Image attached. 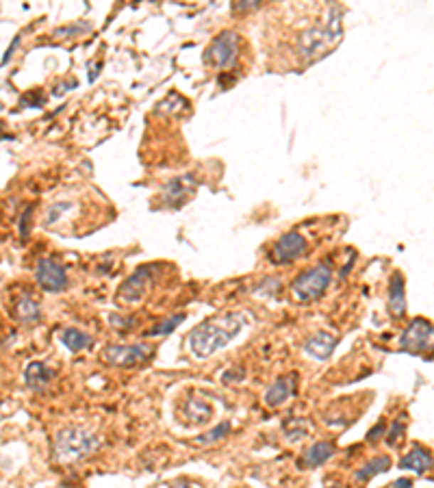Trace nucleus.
<instances>
[{"instance_id":"nucleus-1","label":"nucleus","mask_w":434,"mask_h":488,"mask_svg":"<svg viewBox=\"0 0 434 488\" xmlns=\"http://www.w3.org/2000/svg\"><path fill=\"white\" fill-rule=\"evenodd\" d=\"M243 328V317L237 313L215 315L189 332V349L196 359H208L215 351L224 349Z\"/></svg>"},{"instance_id":"nucleus-2","label":"nucleus","mask_w":434,"mask_h":488,"mask_svg":"<svg viewBox=\"0 0 434 488\" xmlns=\"http://www.w3.org/2000/svg\"><path fill=\"white\" fill-rule=\"evenodd\" d=\"M343 35V9L339 5H330L326 11L324 22H317L315 26L307 28L295 43V53L300 61L313 63L326 53H330Z\"/></svg>"},{"instance_id":"nucleus-3","label":"nucleus","mask_w":434,"mask_h":488,"mask_svg":"<svg viewBox=\"0 0 434 488\" xmlns=\"http://www.w3.org/2000/svg\"><path fill=\"white\" fill-rule=\"evenodd\" d=\"M98 447H100V436L94 430H87L83 425H70L57 432L53 454L57 462L68 465V462L90 458Z\"/></svg>"},{"instance_id":"nucleus-4","label":"nucleus","mask_w":434,"mask_h":488,"mask_svg":"<svg viewBox=\"0 0 434 488\" xmlns=\"http://www.w3.org/2000/svg\"><path fill=\"white\" fill-rule=\"evenodd\" d=\"M332 282V270H330V265H317V267L309 270V272H304L295 278L293 282V297L297 302H304V304H309V302H315L319 299L326 289L330 287Z\"/></svg>"},{"instance_id":"nucleus-5","label":"nucleus","mask_w":434,"mask_h":488,"mask_svg":"<svg viewBox=\"0 0 434 488\" xmlns=\"http://www.w3.org/2000/svg\"><path fill=\"white\" fill-rule=\"evenodd\" d=\"M152 356V347L135 343V345H109L102 349L100 359L109 367L117 369H133L144 365Z\"/></svg>"},{"instance_id":"nucleus-6","label":"nucleus","mask_w":434,"mask_h":488,"mask_svg":"<svg viewBox=\"0 0 434 488\" xmlns=\"http://www.w3.org/2000/svg\"><path fill=\"white\" fill-rule=\"evenodd\" d=\"M239 57V35L224 31L217 35L204 53V63L213 68H231Z\"/></svg>"},{"instance_id":"nucleus-7","label":"nucleus","mask_w":434,"mask_h":488,"mask_svg":"<svg viewBox=\"0 0 434 488\" xmlns=\"http://www.w3.org/2000/svg\"><path fill=\"white\" fill-rule=\"evenodd\" d=\"M35 280L43 291H48V293L65 291L70 285L65 265L57 258H41L37 262V270H35Z\"/></svg>"},{"instance_id":"nucleus-8","label":"nucleus","mask_w":434,"mask_h":488,"mask_svg":"<svg viewBox=\"0 0 434 488\" xmlns=\"http://www.w3.org/2000/svg\"><path fill=\"white\" fill-rule=\"evenodd\" d=\"M400 347H402V351H408V354L430 351L432 349V324L421 317L413 319L408 324V328L402 332Z\"/></svg>"},{"instance_id":"nucleus-9","label":"nucleus","mask_w":434,"mask_h":488,"mask_svg":"<svg viewBox=\"0 0 434 488\" xmlns=\"http://www.w3.org/2000/svg\"><path fill=\"white\" fill-rule=\"evenodd\" d=\"M307 245H309L307 239H304L300 233H287L274 243L270 256H272L274 265H287V262L300 258L304 252H307Z\"/></svg>"},{"instance_id":"nucleus-10","label":"nucleus","mask_w":434,"mask_h":488,"mask_svg":"<svg viewBox=\"0 0 434 488\" xmlns=\"http://www.w3.org/2000/svg\"><path fill=\"white\" fill-rule=\"evenodd\" d=\"M198 187V181L194 174H183L171 179L165 187H163V202L165 206L179 208L181 204L187 202V198H191L194 189Z\"/></svg>"},{"instance_id":"nucleus-11","label":"nucleus","mask_w":434,"mask_h":488,"mask_svg":"<svg viewBox=\"0 0 434 488\" xmlns=\"http://www.w3.org/2000/svg\"><path fill=\"white\" fill-rule=\"evenodd\" d=\"M152 272H154L152 265H150V267H139L133 276H130L120 287V291H117L120 302L122 304H135V302H139L146 295V291H148V282L152 278Z\"/></svg>"},{"instance_id":"nucleus-12","label":"nucleus","mask_w":434,"mask_h":488,"mask_svg":"<svg viewBox=\"0 0 434 488\" xmlns=\"http://www.w3.org/2000/svg\"><path fill=\"white\" fill-rule=\"evenodd\" d=\"M297 391V376L295 373H287V376H280L272 386L270 391L265 393V404L270 408H278L282 406L289 397H293Z\"/></svg>"},{"instance_id":"nucleus-13","label":"nucleus","mask_w":434,"mask_h":488,"mask_svg":"<svg viewBox=\"0 0 434 488\" xmlns=\"http://www.w3.org/2000/svg\"><path fill=\"white\" fill-rule=\"evenodd\" d=\"M388 310L396 319H402L406 315V285L400 272L391 276L388 282Z\"/></svg>"},{"instance_id":"nucleus-14","label":"nucleus","mask_w":434,"mask_h":488,"mask_svg":"<svg viewBox=\"0 0 434 488\" xmlns=\"http://www.w3.org/2000/svg\"><path fill=\"white\" fill-rule=\"evenodd\" d=\"M334 345H337V336L322 330V332H315L307 343H304V349H307V354H311L313 359L326 361V359H330Z\"/></svg>"},{"instance_id":"nucleus-15","label":"nucleus","mask_w":434,"mask_h":488,"mask_svg":"<svg viewBox=\"0 0 434 488\" xmlns=\"http://www.w3.org/2000/svg\"><path fill=\"white\" fill-rule=\"evenodd\" d=\"M55 380V371L43 363H31L24 369V384L31 391H43Z\"/></svg>"},{"instance_id":"nucleus-16","label":"nucleus","mask_w":434,"mask_h":488,"mask_svg":"<svg viewBox=\"0 0 434 488\" xmlns=\"http://www.w3.org/2000/svg\"><path fill=\"white\" fill-rule=\"evenodd\" d=\"M14 313H16V317H18L20 322H24V324H35V322L41 319V306H39V302L35 299L33 293H24V295H20V297L16 299V304H14Z\"/></svg>"},{"instance_id":"nucleus-17","label":"nucleus","mask_w":434,"mask_h":488,"mask_svg":"<svg viewBox=\"0 0 434 488\" xmlns=\"http://www.w3.org/2000/svg\"><path fill=\"white\" fill-rule=\"evenodd\" d=\"M400 469H404V471L408 469V471H415V473L423 475V473H428V471L432 469V454H430L428 450L415 445V447L400 460Z\"/></svg>"},{"instance_id":"nucleus-18","label":"nucleus","mask_w":434,"mask_h":488,"mask_svg":"<svg viewBox=\"0 0 434 488\" xmlns=\"http://www.w3.org/2000/svg\"><path fill=\"white\" fill-rule=\"evenodd\" d=\"M183 417L189 425H200V423H206L211 417H213V408L204 402V399H198V397H191L185 402L183 406Z\"/></svg>"},{"instance_id":"nucleus-19","label":"nucleus","mask_w":434,"mask_h":488,"mask_svg":"<svg viewBox=\"0 0 434 488\" xmlns=\"http://www.w3.org/2000/svg\"><path fill=\"white\" fill-rule=\"evenodd\" d=\"M334 454H337V447L332 445L330 440H319V442H315V445H311V447L307 450V454H304V465L311 467V469L322 467V465H326Z\"/></svg>"},{"instance_id":"nucleus-20","label":"nucleus","mask_w":434,"mask_h":488,"mask_svg":"<svg viewBox=\"0 0 434 488\" xmlns=\"http://www.w3.org/2000/svg\"><path fill=\"white\" fill-rule=\"evenodd\" d=\"M388 467H391V458H388V456H376L374 460H369L367 465H363V467L356 471L354 479H356L359 484H365V482H369L371 477H376V475L388 471Z\"/></svg>"},{"instance_id":"nucleus-21","label":"nucleus","mask_w":434,"mask_h":488,"mask_svg":"<svg viewBox=\"0 0 434 488\" xmlns=\"http://www.w3.org/2000/svg\"><path fill=\"white\" fill-rule=\"evenodd\" d=\"M92 334H87L83 330H76V328H68L61 332V343L70 349V351H83L85 347L92 345Z\"/></svg>"},{"instance_id":"nucleus-22","label":"nucleus","mask_w":434,"mask_h":488,"mask_svg":"<svg viewBox=\"0 0 434 488\" xmlns=\"http://www.w3.org/2000/svg\"><path fill=\"white\" fill-rule=\"evenodd\" d=\"M183 322H185V313H176V315H171V317L159 322L157 326H152V328H150L148 332H144V334H146V336H165V334H169V332L176 330Z\"/></svg>"},{"instance_id":"nucleus-23","label":"nucleus","mask_w":434,"mask_h":488,"mask_svg":"<svg viewBox=\"0 0 434 488\" xmlns=\"http://www.w3.org/2000/svg\"><path fill=\"white\" fill-rule=\"evenodd\" d=\"M231 434V423L228 421H222L220 425L217 428H213L211 432H206V434H202L196 442L198 445H213V442H217V440H222V438H226Z\"/></svg>"},{"instance_id":"nucleus-24","label":"nucleus","mask_w":434,"mask_h":488,"mask_svg":"<svg viewBox=\"0 0 434 488\" xmlns=\"http://www.w3.org/2000/svg\"><path fill=\"white\" fill-rule=\"evenodd\" d=\"M404 434H406V423H404V417H400L398 421H393V425H391V432L386 434V445L398 447L400 442L404 440Z\"/></svg>"},{"instance_id":"nucleus-25","label":"nucleus","mask_w":434,"mask_h":488,"mask_svg":"<svg viewBox=\"0 0 434 488\" xmlns=\"http://www.w3.org/2000/svg\"><path fill=\"white\" fill-rule=\"evenodd\" d=\"M85 31H90V24H70V26H63L59 31H55V37H65V35H80Z\"/></svg>"},{"instance_id":"nucleus-26","label":"nucleus","mask_w":434,"mask_h":488,"mask_svg":"<svg viewBox=\"0 0 434 488\" xmlns=\"http://www.w3.org/2000/svg\"><path fill=\"white\" fill-rule=\"evenodd\" d=\"M260 3H256V0H241V3H233V11L241 14V11H254L258 9Z\"/></svg>"},{"instance_id":"nucleus-27","label":"nucleus","mask_w":434,"mask_h":488,"mask_svg":"<svg viewBox=\"0 0 434 488\" xmlns=\"http://www.w3.org/2000/svg\"><path fill=\"white\" fill-rule=\"evenodd\" d=\"M384 432H386V423H384V421H380L376 428H371V430H369V434H367V442H378V440H380V436H382Z\"/></svg>"},{"instance_id":"nucleus-28","label":"nucleus","mask_w":434,"mask_h":488,"mask_svg":"<svg viewBox=\"0 0 434 488\" xmlns=\"http://www.w3.org/2000/svg\"><path fill=\"white\" fill-rule=\"evenodd\" d=\"M243 378H245V371H243V369H241V367H239V369H237V371H235V369H231V371H226V373H224V378H222V380H224V384H231V382H233V380H235V382H241V380H243Z\"/></svg>"},{"instance_id":"nucleus-29","label":"nucleus","mask_w":434,"mask_h":488,"mask_svg":"<svg viewBox=\"0 0 434 488\" xmlns=\"http://www.w3.org/2000/svg\"><path fill=\"white\" fill-rule=\"evenodd\" d=\"M28 217H31V208L20 219V239H26L28 237Z\"/></svg>"},{"instance_id":"nucleus-30","label":"nucleus","mask_w":434,"mask_h":488,"mask_svg":"<svg viewBox=\"0 0 434 488\" xmlns=\"http://www.w3.org/2000/svg\"><path fill=\"white\" fill-rule=\"evenodd\" d=\"M24 105H35V107H41L43 105V96L41 94H37V92H33L31 96H24V100H22Z\"/></svg>"},{"instance_id":"nucleus-31","label":"nucleus","mask_w":434,"mask_h":488,"mask_svg":"<svg viewBox=\"0 0 434 488\" xmlns=\"http://www.w3.org/2000/svg\"><path fill=\"white\" fill-rule=\"evenodd\" d=\"M18 46H20V37H16V39H14V43L7 48V53H5V57H3V63H0V65H5V63L14 57V51H16Z\"/></svg>"},{"instance_id":"nucleus-32","label":"nucleus","mask_w":434,"mask_h":488,"mask_svg":"<svg viewBox=\"0 0 434 488\" xmlns=\"http://www.w3.org/2000/svg\"><path fill=\"white\" fill-rule=\"evenodd\" d=\"M393 488H413V482H411L408 477H400V479L393 484Z\"/></svg>"},{"instance_id":"nucleus-33","label":"nucleus","mask_w":434,"mask_h":488,"mask_svg":"<svg viewBox=\"0 0 434 488\" xmlns=\"http://www.w3.org/2000/svg\"><path fill=\"white\" fill-rule=\"evenodd\" d=\"M171 488H202V486H198L194 482H179V484H174Z\"/></svg>"},{"instance_id":"nucleus-34","label":"nucleus","mask_w":434,"mask_h":488,"mask_svg":"<svg viewBox=\"0 0 434 488\" xmlns=\"http://www.w3.org/2000/svg\"><path fill=\"white\" fill-rule=\"evenodd\" d=\"M328 488H341V486H334V484H332V486H328Z\"/></svg>"}]
</instances>
